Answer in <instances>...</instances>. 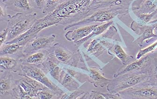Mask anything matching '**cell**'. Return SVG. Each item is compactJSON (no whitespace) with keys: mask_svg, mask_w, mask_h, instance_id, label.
Returning <instances> with one entry per match:
<instances>
[{"mask_svg":"<svg viewBox=\"0 0 157 99\" xmlns=\"http://www.w3.org/2000/svg\"><path fill=\"white\" fill-rule=\"evenodd\" d=\"M94 0H67L51 13L37 19L27 31L9 41L25 45L43 30L53 26L76 23L87 16L89 7Z\"/></svg>","mask_w":157,"mask_h":99,"instance_id":"obj_1","label":"cell"},{"mask_svg":"<svg viewBox=\"0 0 157 99\" xmlns=\"http://www.w3.org/2000/svg\"><path fill=\"white\" fill-rule=\"evenodd\" d=\"M48 56L59 65L80 69V64L86 66L80 50L73 52L60 43H56L46 49Z\"/></svg>","mask_w":157,"mask_h":99,"instance_id":"obj_2","label":"cell"},{"mask_svg":"<svg viewBox=\"0 0 157 99\" xmlns=\"http://www.w3.org/2000/svg\"><path fill=\"white\" fill-rule=\"evenodd\" d=\"M36 13H17L8 16L7 28L9 30L6 42L17 38L31 29L37 20ZM5 42V43H6Z\"/></svg>","mask_w":157,"mask_h":99,"instance_id":"obj_3","label":"cell"},{"mask_svg":"<svg viewBox=\"0 0 157 99\" xmlns=\"http://www.w3.org/2000/svg\"><path fill=\"white\" fill-rule=\"evenodd\" d=\"M21 76L22 78L20 79L14 80L10 95L12 99H36L38 92L47 87L29 77L25 76Z\"/></svg>","mask_w":157,"mask_h":99,"instance_id":"obj_4","label":"cell"},{"mask_svg":"<svg viewBox=\"0 0 157 99\" xmlns=\"http://www.w3.org/2000/svg\"><path fill=\"white\" fill-rule=\"evenodd\" d=\"M147 76V71L125 73L111 79L106 88L109 92L118 93L144 82Z\"/></svg>","mask_w":157,"mask_h":99,"instance_id":"obj_5","label":"cell"},{"mask_svg":"<svg viewBox=\"0 0 157 99\" xmlns=\"http://www.w3.org/2000/svg\"><path fill=\"white\" fill-rule=\"evenodd\" d=\"M128 13L127 11L120 9L107 8L99 9L82 20L66 26L64 30H67L69 29L78 26L93 24L96 23H106L111 21L117 16H125Z\"/></svg>","mask_w":157,"mask_h":99,"instance_id":"obj_6","label":"cell"},{"mask_svg":"<svg viewBox=\"0 0 157 99\" xmlns=\"http://www.w3.org/2000/svg\"><path fill=\"white\" fill-rule=\"evenodd\" d=\"M17 73L19 76H27L36 80L61 96L65 93L60 87L50 80L45 72L37 66L20 64V69Z\"/></svg>","mask_w":157,"mask_h":99,"instance_id":"obj_7","label":"cell"},{"mask_svg":"<svg viewBox=\"0 0 157 99\" xmlns=\"http://www.w3.org/2000/svg\"><path fill=\"white\" fill-rule=\"evenodd\" d=\"M118 94L122 99H157V87L144 82Z\"/></svg>","mask_w":157,"mask_h":99,"instance_id":"obj_8","label":"cell"},{"mask_svg":"<svg viewBox=\"0 0 157 99\" xmlns=\"http://www.w3.org/2000/svg\"><path fill=\"white\" fill-rule=\"evenodd\" d=\"M56 39V35L54 34L36 36L29 41L24 47L23 53L25 56L41 50H45L52 46Z\"/></svg>","mask_w":157,"mask_h":99,"instance_id":"obj_9","label":"cell"},{"mask_svg":"<svg viewBox=\"0 0 157 99\" xmlns=\"http://www.w3.org/2000/svg\"><path fill=\"white\" fill-rule=\"evenodd\" d=\"M131 29L137 35H139L134 42L137 44L140 47H142L144 41H148L152 38H157L154 33V25L153 23L147 24L140 23L137 21H133L131 24Z\"/></svg>","mask_w":157,"mask_h":99,"instance_id":"obj_10","label":"cell"},{"mask_svg":"<svg viewBox=\"0 0 157 99\" xmlns=\"http://www.w3.org/2000/svg\"><path fill=\"white\" fill-rule=\"evenodd\" d=\"M85 74L87 81L95 87H103L107 86L111 79L104 76L101 69L97 67H87L81 69Z\"/></svg>","mask_w":157,"mask_h":99,"instance_id":"obj_11","label":"cell"},{"mask_svg":"<svg viewBox=\"0 0 157 99\" xmlns=\"http://www.w3.org/2000/svg\"><path fill=\"white\" fill-rule=\"evenodd\" d=\"M151 57L148 55H146L142 57L139 60L132 62L127 65H125L124 67H122L118 70L114 74L113 78L128 73H133L140 71H147L151 61Z\"/></svg>","mask_w":157,"mask_h":99,"instance_id":"obj_12","label":"cell"},{"mask_svg":"<svg viewBox=\"0 0 157 99\" xmlns=\"http://www.w3.org/2000/svg\"><path fill=\"white\" fill-rule=\"evenodd\" d=\"M131 9L136 16L149 14L157 9V0H134Z\"/></svg>","mask_w":157,"mask_h":99,"instance_id":"obj_13","label":"cell"},{"mask_svg":"<svg viewBox=\"0 0 157 99\" xmlns=\"http://www.w3.org/2000/svg\"><path fill=\"white\" fill-rule=\"evenodd\" d=\"M25 45L6 42L0 46V56H6L19 60L25 57L23 53Z\"/></svg>","mask_w":157,"mask_h":99,"instance_id":"obj_14","label":"cell"},{"mask_svg":"<svg viewBox=\"0 0 157 99\" xmlns=\"http://www.w3.org/2000/svg\"><path fill=\"white\" fill-rule=\"evenodd\" d=\"M98 25V24H93L74 30L68 31L65 34V38L68 41L75 43L88 37Z\"/></svg>","mask_w":157,"mask_h":99,"instance_id":"obj_15","label":"cell"},{"mask_svg":"<svg viewBox=\"0 0 157 99\" xmlns=\"http://www.w3.org/2000/svg\"><path fill=\"white\" fill-rule=\"evenodd\" d=\"M7 9L17 13H30L33 9L29 0H2Z\"/></svg>","mask_w":157,"mask_h":99,"instance_id":"obj_16","label":"cell"},{"mask_svg":"<svg viewBox=\"0 0 157 99\" xmlns=\"http://www.w3.org/2000/svg\"><path fill=\"white\" fill-rule=\"evenodd\" d=\"M47 55L46 49L41 50L19 59V62L22 65H34L39 67L46 60Z\"/></svg>","mask_w":157,"mask_h":99,"instance_id":"obj_17","label":"cell"},{"mask_svg":"<svg viewBox=\"0 0 157 99\" xmlns=\"http://www.w3.org/2000/svg\"><path fill=\"white\" fill-rule=\"evenodd\" d=\"M0 96L2 99L3 96L10 95L14 80L11 72H0Z\"/></svg>","mask_w":157,"mask_h":99,"instance_id":"obj_18","label":"cell"},{"mask_svg":"<svg viewBox=\"0 0 157 99\" xmlns=\"http://www.w3.org/2000/svg\"><path fill=\"white\" fill-rule=\"evenodd\" d=\"M63 69L61 79L59 83L67 90L68 91L72 92L77 90L84 84L85 83L79 81L66 70L64 69Z\"/></svg>","mask_w":157,"mask_h":99,"instance_id":"obj_19","label":"cell"},{"mask_svg":"<svg viewBox=\"0 0 157 99\" xmlns=\"http://www.w3.org/2000/svg\"><path fill=\"white\" fill-rule=\"evenodd\" d=\"M108 52L110 55H115L124 65L129 64L134 59L132 55H129L127 54L120 45L116 43L113 44L112 46L108 50Z\"/></svg>","mask_w":157,"mask_h":99,"instance_id":"obj_20","label":"cell"},{"mask_svg":"<svg viewBox=\"0 0 157 99\" xmlns=\"http://www.w3.org/2000/svg\"><path fill=\"white\" fill-rule=\"evenodd\" d=\"M18 60L9 56L0 57V72L13 71L17 73L20 68Z\"/></svg>","mask_w":157,"mask_h":99,"instance_id":"obj_21","label":"cell"},{"mask_svg":"<svg viewBox=\"0 0 157 99\" xmlns=\"http://www.w3.org/2000/svg\"><path fill=\"white\" fill-rule=\"evenodd\" d=\"M113 23V21L111 20V21H109V22H106V23H102V24L98 25L92 31L90 34L88 35V37L83 39L82 40L75 42V45L79 47L82 45V44H83L85 42L87 41L90 40L98 36L101 35L103 33L105 32L109 29V27L112 25Z\"/></svg>","mask_w":157,"mask_h":99,"instance_id":"obj_22","label":"cell"},{"mask_svg":"<svg viewBox=\"0 0 157 99\" xmlns=\"http://www.w3.org/2000/svg\"><path fill=\"white\" fill-rule=\"evenodd\" d=\"M147 76V79L144 82L157 87V57L151 58Z\"/></svg>","mask_w":157,"mask_h":99,"instance_id":"obj_23","label":"cell"},{"mask_svg":"<svg viewBox=\"0 0 157 99\" xmlns=\"http://www.w3.org/2000/svg\"><path fill=\"white\" fill-rule=\"evenodd\" d=\"M67 0H46L42 13L46 15L51 13Z\"/></svg>","mask_w":157,"mask_h":99,"instance_id":"obj_24","label":"cell"},{"mask_svg":"<svg viewBox=\"0 0 157 99\" xmlns=\"http://www.w3.org/2000/svg\"><path fill=\"white\" fill-rule=\"evenodd\" d=\"M61 95L56 93L49 88H45L39 91L36 96V99H60Z\"/></svg>","mask_w":157,"mask_h":99,"instance_id":"obj_25","label":"cell"},{"mask_svg":"<svg viewBox=\"0 0 157 99\" xmlns=\"http://www.w3.org/2000/svg\"><path fill=\"white\" fill-rule=\"evenodd\" d=\"M138 19L137 22L144 24H147L152 21H154L153 19H157V9L153 12L149 14H141L136 16Z\"/></svg>","mask_w":157,"mask_h":99,"instance_id":"obj_26","label":"cell"},{"mask_svg":"<svg viewBox=\"0 0 157 99\" xmlns=\"http://www.w3.org/2000/svg\"><path fill=\"white\" fill-rule=\"evenodd\" d=\"M157 48V41L151 44L150 45L147 47L143 48V49H140V51L138 52L137 55H136V59L139 60L143 56L147 55V54H149V53H152Z\"/></svg>","mask_w":157,"mask_h":99,"instance_id":"obj_27","label":"cell"},{"mask_svg":"<svg viewBox=\"0 0 157 99\" xmlns=\"http://www.w3.org/2000/svg\"><path fill=\"white\" fill-rule=\"evenodd\" d=\"M85 93L83 91L80 89H77L74 91L69 92V93H65L61 96V99H81L84 94Z\"/></svg>","mask_w":157,"mask_h":99,"instance_id":"obj_28","label":"cell"},{"mask_svg":"<svg viewBox=\"0 0 157 99\" xmlns=\"http://www.w3.org/2000/svg\"><path fill=\"white\" fill-rule=\"evenodd\" d=\"M81 99H105V97L104 93L91 91L85 92Z\"/></svg>","mask_w":157,"mask_h":99,"instance_id":"obj_29","label":"cell"},{"mask_svg":"<svg viewBox=\"0 0 157 99\" xmlns=\"http://www.w3.org/2000/svg\"><path fill=\"white\" fill-rule=\"evenodd\" d=\"M0 8H1V10H0V20L1 21H4L7 22L8 19V16H9V14L7 13V9L6 8L5 4L2 2H1V4H0Z\"/></svg>","mask_w":157,"mask_h":99,"instance_id":"obj_30","label":"cell"},{"mask_svg":"<svg viewBox=\"0 0 157 99\" xmlns=\"http://www.w3.org/2000/svg\"><path fill=\"white\" fill-rule=\"evenodd\" d=\"M46 0H29V2L32 7L34 9H43L45 5Z\"/></svg>","mask_w":157,"mask_h":99,"instance_id":"obj_31","label":"cell"},{"mask_svg":"<svg viewBox=\"0 0 157 99\" xmlns=\"http://www.w3.org/2000/svg\"><path fill=\"white\" fill-rule=\"evenodd\" d=\"M8 32H9V30L7 27L1 31V33H0V46L6 42L7 38H8Z\"/></svg>","mask_w":157,"mask_h":99,"instance_id":"obj_32","label":"cell"},{"mask_svg":"<svg viewBox=\"0 0 157 99\" xmlns=\"http://www.w3.org/2000/svg\"><path fill=\"white\" fill-rule=\"evenodd\" d=\"M134 0H122L123 4L126 7H130L132 2L134 1Z\"/></svg>","mask_w":157,"mask_h":99,"instance_id":"obj_33","label":"cell"},{"mask_svg":"<svg viewBox=\"0 0 157 99\" xmlns=\"http://www.w3.org/2000/svg\"><path fill=\"white\" fill-rule=\"evenodd\" d=\"M150 23H154V33L157 36V19H156V20L152 21V22H151Z\"/></svg>","mask_w":157,"mask_h":99,"instance_id":"obj_34","label":"cell"},{"mask_svg":"<svg viewBox=\"0 0 157 99\" xmlns=\"http://www.w3.org/2000/svg\"><path fill=\"white\" fill-rule=\"evenodd\" d=\"M102 1H112V0H101Z\"/></svg>","mask_w":157,"mask_h":99,"instance_id":"obj_35","label":"cell"}]
</instances>
